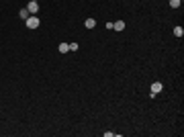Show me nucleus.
Masks as SVG:
<instances>
[{
  "instance_id": "1",
  "label": "nucleus",
  "mask_w": 184,
  "mask_h": 137,
  "mask_svg": "<svg viewBox=\"0 0 184 137\" xmlns=\"http://www.w3.org/2000/svg\"><path fill=\"white\" fill-rule=\"evenodd\" d=\"M25 25H27V29H37L39 25H41V20H39V16H35V14H31L27 20H25Z\"/></svg>"
},
{
  "instance_id": "9",
  "label": "nucleus",
  "mask_w": 184,
  "mask_h": 137,
  "mask_svg": "<svg viewBox=\"0 0 184 137\" xmlns=\"http://www.w3.org/2000/svg\"><path fill=\"white\" fill-rule=\"evenodd\" d=\"M180 4H182V0H170V6L172 8H180Z\"/></svg>"
},
{
  "instance_id": "3",
  "label": "nucleus",
  "mask_w": 184,
  "mask_h": 137,
  "mask_svg": "<svg viewBox=\"0 0 184 137\" xmlns=\"http://www.w3.org/2000/svg\"><path fill=\"white\" fill-rule=\"evenodd\" d=\"M164 90V84L162 82H153L151 84V94H157V92H162Z\"/></svg>"
},
{
  "instance_id": "10",
  "label": "nucleus",
  "mask_w": 184,
  "mask_h": 137,
  "mask_svg": "<svg viewBox=\"0 0 184 137\" xmlns=\"http://www.w3.org/2000/svg\"><path fill=\"white\" fill-rule=\"evenodd\" d=\"M67 45H70V51H76L78 49V43H67Z\"/></svg>"
},
{
  "instance_id": "6",
  "label": "nucleus",
  "mask_w": 184,
  "mask_h": 137,
  "mask_svg": "<svg viewBox=\"0 0 184 137\" xmlns=\"http://www.w3.org/2000/svg\"><path fill=\"white\" fill-rule=\"evenodd\" d=\"M57 51H59V53H67V51H70V45H67V43H59Z\"/></svg>"
},
{
  "instance_id": "4",
  "label": "nucleus",
  "mask_w": 184,
  "mask_h": 137,
  "mask_svg": "<svg viewBox=\"0 0 184 137\" xmlns=\"http://www.w3.org/2000/svg\"><path fill=\"white\" fill-rule=\"evenodd\" d=\"M84 27H86V29H94V27H96V20H94V18H86V20H84Z\"/></svg>"
},
{
  "instance_id": "11",
  "label": "nucleus",
  "mask_w": 184,
  "mask_h": 137,
  "mask_svg": "<svg viewBox=\"0 0 184 137\" xmlns=\"http://www.w3.org/2000/svg\"><path fill=\"white\" fill-rule=\"evenodd\" d=\"M33 2H37V0H33Z\"/></svg>"
},
{
  "instance_id": "8",
  "label": "nucleus",
  "mask_w": 184,
  "mask_h": 137,
  "mask_svg": "<svg viewBox=\"0 0 184 137\" xmlns=\"http://www.w3.org/2000/svg\"><path fill=\"white\" fill-rule=\"evenodd\" d=\"M174 35H176V37H182V35H184V29H182L180 25H178V27H174Z\"/></svg>"
},
{
  "instance_id": "5",
  "label": "nucleus",
  "mask_w": 184,
  "mask_h": 137,
  "mask_svg": "<svg viewBox=\"0 0 184 137\" xmlns=\"http://www.w3.org/2000/svg\"><path fill=\"white\" fill-rule=\"evenodd\" d=\"M112 29H114V31H123V29H125V22H123V20L112 22Z\"/></svg>"
},
{
  "instance_id": "7",
  "label": "nucleus",
  "mask_w": 184,
  "mask_h": 137,
  "mask_svg": "<svg viewBox=\"0 0 184 137\" xmlns=\"http://www.w3.org/2000/svg\"><path fill=\"white\" fill-rule=\"evenodd\" d=\"M18 16H20V18H25V20H27V18H29V16H31V14H29V10H27V8H20V10H18Z\"/></svg>"
},
{
  "instance_id": "2",
  "label": "nucleus",
  "mask_w": 184,
  "mask_h": 137,
  "mask_svg": "<svg viewBox=\"0 0 184 137\" xmlns=\"http://www.w3.org/2000/svg\"><path fill=\"white\" fill-rule=\"evenodd\" d=\"M27 10H29V14H37V12H39V2H33V0H29Z\"/></svg>"
}]
</instances>
